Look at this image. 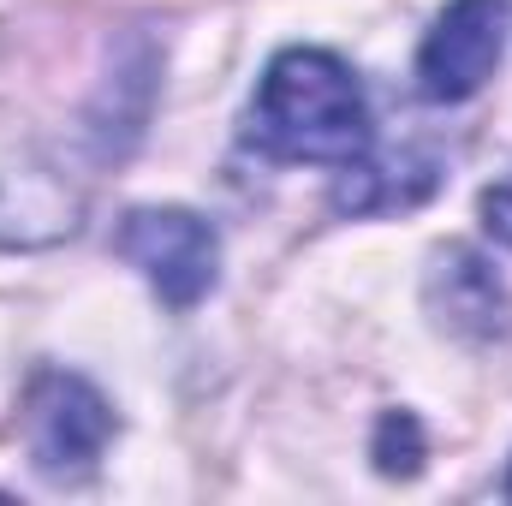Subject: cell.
Instances as JSON below:
<instances>
[{
  "mask_svg": "<svg viewBox=\"0 0 512 506\" xmlns=\"http://www.w3.org/2000/svg\"><path fill=\"white\" fill-rule=\"evenodd\" d=\"M245 137L268 161H298V167H346L358 161L376 126H370V96L358 72L328 54V48H286L268 60L262 84L245 114Z\"/></svg>",
  "mask_w": 512,
  "mask_h": 506,
  "instance_id": "6da1fadb",
  "label": "cell"
},
{
  "mask_svg": "<svg viewBox=\"0 0 512 506\" xmlns=\"http://www.w3.org/2000/svg\"><path fill=\"white\" fill-rule=\"evenodd\" d=\"M114 441V405L72 370H36L24 387V447L42 477H84Z\"/></svg>",
  "mask_w": 512,
  "mask_h": 506,
  "instance_id": "7a4b0ae2",
  "label": "cell"
},
{
  "mask_svg": "<svg viewBox=\"0 0 512 506\" xmlns=\"http://www.w3.org/2000/svg\"><path fill=\"white\" fill-rule=\"evenodd\" d=\"M114 251L149 280L167 310H197L221 280V239L191 209H131L114 233Z\"/></svg>",
  "mask_w": 512,
  "mask_h": 506,
  "instance_id": "3957f363",
  "label": "cell"
},
{
  "mask_svg": "<svg viewBox=\"0 0 512 506\" xmlns=\"http://www.w3.org/2000/svg\"><path fill=\"white\" fill-rule=\"evenodd\" d=\"M507 18L512 0H447L417 48V90L429 102H471L507 48Z\"/></svg>",
  "mask_w": 512,
  "mask_h": 506,
  "instance_id": "277c9868",
  "label": "cell"
},
{
  "mask_svg": "<svg viewBox=\"0 0 512 506\" xmlns=\"http://www.w3.org/2000/svg\"><path fill=\"white\" fill-rule=\"evenodd\" d=\"M429 310H435L441 328H453L465 340L507 334V286H501V274L483 256L465 251V245L435 256V268H429Z\"/></svg>",
  "mask_w": 512,
  "mask_h": 506,
  "instance_id": "5b68a950",
  "label": "cell"
},
{
  "mask_svg": "<svg viewBox=\"0 0 512 506\" xmlns=\"http://www.w3.org/2000/svg\"><path fill=\"white\" fill-rule=\"evenodd\" d=\"M441 185V161L423 149H364L358 161L340 167L334 185V209L346 215H387V209H411Z\"/></svg>",
  "mask_w": 512,
  "mask_h": 506,
  "instance_id": "8992f818",
  "label": "cell"
},
{
  "mask_svg": "<svg viewBox=\"0 0 512 506\" xmlns=\"http://www.w3.org/2000/svg\"><path fill=\"white\" fill-rule=\"evenodd\" d=\"M376 465L387 477H411L423 465V429L411 411H387L382 429H376Z\"/></svg>",
  "mask_w": 512,
  "mask_h": 506,
  "instance_id": "52a82bcc",
  "label": "cell"
},
{
  "mask_svg": "<svg viewBox=\"0 0 512 506\" xmlns=\"http://www.w3.org/2000/svg\"><path fill=\"white\" fill-rule=\"evenodd\" d=\"M483 227H489V233L512 251V173H507V179H495V185L483 191Z\"/></svg>",
  "mask_w": 512,
  "mask_h": 506,
  "instance_id": "ba28073f",
  "label": "cell"
},
{
  "mask_svg": "<svg viewBox=\"0 0 512 506\" xmlns=\"http://www.w3.org/2000/svg\"><path fill=\"white\" fill-rule=\"evenodd\" d=\"M507 495H512V471H507Z\"/></svg>",
  "mask_w": 512,
  "mask_h": 506,
  "instance_id": "9c48e42d",
  "label": "cell"
}]
</instances>
